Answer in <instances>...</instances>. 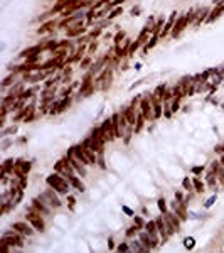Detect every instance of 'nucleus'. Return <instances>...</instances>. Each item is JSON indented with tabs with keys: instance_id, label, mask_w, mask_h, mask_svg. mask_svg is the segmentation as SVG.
Wrapping results in <instances>:
<instances>
[{
	"instance_id": "f03ea898",
	"label": "nucleus",
	"mask_w": 224,
	"mask_h": 253,
	"mask_svg": "<svg viewBox=\"0 0 224 253\" xmlns=\"http://www.w3.org/2000/svg\"><path fill=\"white\" fill-rule=\"evenodd\" d=\"M184 245H185V248H192L194 246V238H185V240H184Z\"/></svg>"
},
{
	"instance_id": "20e7f679",
	"label": "nucleus",
	"mask_w": 224,
	"mask_h": 253,
	"mask_svg": "<svg viewBox=\"0 0 224 253\" xmlns=\"http://www.w3.org/2000/svg\"><path fill=\"white\" fill-rule=\"evenodd\" d=\"M174 19H175V15H172L170 17V20H169V24H167V27H165V32L170 29V27H172V24H174Z\"/></svg>"
},
{
	"instance_id": "f257e3e1",
	"label": "nucleus",
	"mask_w": 224,
	"mask_h": 253,
	"mask_svg": "<svg viewBox=\"0 0 224 253\" xmlns=\"http://www.w3.org/2000/svg\"><path fill=\"white\" fill-rule=\"evenodd\" d=\"M47 182L51 184V186H54V189H57V191H61V192H67V189H69V186H67V184L64 182L59 176H51L47 179Z\"/></svg>"
},
{
	"instance_id": "7ed1b4c3",
	"label": "nucleus",
	"mask_w": 224,
	"mask_h": 253,
	"mask_svg": "<svg viewBox=\"0 0 224 253\" xmlns=\"http://www.w3.org/2000/svg\"><path fill=\"white\" fill-rule=\"evenodd\" d=\"M214 201H216V196H211V198L207 199V202H206V208H211V206L214 204Z\"/></svg>"
},
{
	"instance_id": "39448f33",
	"label": "nucleus",
	"mask_w": 224,
	"mask_h": 253,
	"mask_svg": "<svg viewBox=\"0 0 224 253\" xmlns=\"http://www.w3.org/2000/svg\"><path fill=\"white\" fill-rule=\"evenodd\" d=\"M158 208L162 209V211L165 209V202H163V199H160V201H158Z\"/></svg>"
},
{
	"instance_id": "423d86ee",
	"label": "nucleus",
	"mask_w": 224,
	"mask_h": 253,
	"mask_svg": "<svg viewBox=\"0 0 224 253\" xmlns=\"http://www.w3.org/2000/svg\"><path fill=\"white\" fill-rule=\"evenodd\" d=\"M123 211H125V213H126V214H133V213H131V209H128V208H126V206H125V208H123Z\"/></svg>"
}]
</instances>
